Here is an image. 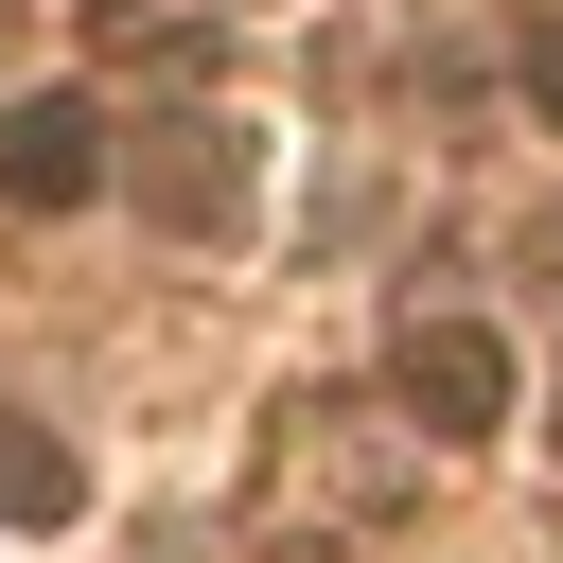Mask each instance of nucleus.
<instances>
[{
  "label": "nucleus",
  "instance_id": "obj_5",
  "mask_svg": "<svg viewBox=\"0 0 563 563\" xmlns=\"http://www.w3.org/2000/svg\"><path fill=\"white\" fill-rule=\"evenodd\" d=\"M510 88H528V106L563 123V35H528V53H510Z\"/></svg>",
  "mask_w": 563,
  "mask_h": 563
},
{
  "label": "nucleus",
  "instance_id": "obj_2",
  "mask_svg": "<svg viewBox=\"0 0 563 563\" xmlns=\"http://www.w3.org/2000/svg\"><path fill=\"white\" fill-rule=\"evenodd\" d=\"M246 194H264V158H246L229 123H141V211H158V229L211 246V229H246Z\"/></svg>",
  "mask_w": 563,
  "mask_h": 563
},
{
  "label": "nucleus",
  "instance_id": "obj_4",
  "mask_svg": "<svg viewBox=\"0 0 563 563\" xmlns=\"http://www.w3.org/2000/svg\"><path fill=\"white\" fill-rule=\"evenodd\" d=\"M70 510H88V475H70V440L0 405V528H70Z\"/></svg>",
  "mask_w": 563,
  "mask_h": 563
},
{
  "label": "nucleus",
  "instance_id": "obj_7",
  "mask_svg": "<svg viewBox=\"0 0 563 563\" xmlns=\"http://www.w3.org/2000/svg\"><path fill=\"white\" fill-rule=\"evenodd\" d=\"M0 35H18V0H0Z\"/></svg>",
  "mask_w": 563,
  "mask_h": 563
},
{
  "label": "nucleus",
  "instance_id": "obj_8",
  "mask_svg": "<svg viewBox=\"0 0 563 563\" xmlns=\"http://www.w3.org/2000/svg\"><path fill=\"white\" fill-rule=\"evenodd\" d=\"M106 18H141V0H106Z\"/></svg>",
  "mask_w": 563,
  "mask_h": 563
},
{
  "label": "nucleus",
  "instance_id": "obj_1",
  "mask_svg": "<svg viewBox=\"0 0 563 563\" xmlns=\"http://www.w3.org/2000/svg\"><path fill=\"white\" fill-rule=\"evenodd\" d=\"M387 387H405V422H422V440H493V422H510V352H493L475 317H405Z\"/></svg>",
  "mask_w": 563,
  "mask_h": 563
},
{
  "label": "nucleus",
  "instance_id": "obj_3",
  "mask_svg": "<svg viewBox=\"0 0 563 563\" xmlns=\"http://www.w3.org/2000/svg\"><path fill=\"white\" fill-rule=\"evenodd\" d=\"M88 176H106V106H88V88H18V106H0V194H18V211H70Z\"/></svg>",
  "mask_w": 563,
  "mask_h": 563
},
{
  "label": "nucleus",
  "instance_id": "obj_6",
  "mask_svg": "<svg viewBox=\"0 0 563 563\" xmlns=\"http://www.w3.org/2000/svg\"><path fill=\"white\" fill-rule=\"evenodd\" d=\"M528 282H545V299H563V211H545V229H528Z\"/></svg>",
  "mask_w": 563,
  "mask_h": 563
}]
</instances>
